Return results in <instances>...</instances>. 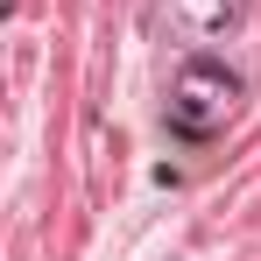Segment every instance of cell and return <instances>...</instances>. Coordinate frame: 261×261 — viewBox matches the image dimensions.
<instances>
[{"label":"cell","mask_w":261,"mask_h":261,"mask_svg":"<svg viewBox=\"0 0 261 261\" xmlns=\"http://www.w3.org/2000/svg\"><path fill=\"white\" fill-rule=\"evenodd\" d=\"M233 106H240V78L226 64H212V57H191L176 71V85H170V127L205 141V134H219L233 120Z\"/></svg>","instance_id":"6da1fadb"},{"label":"cell","mask_w":261,"mask_h":261,"mask_svg":"<svg viewBox=\"0 0 261 261\" xmlns=\"http://www.w3.org/2000/svg\"><path fill=\"white\" fill-rule=\"evenodd\" d=\"M155 7H163V21L184 43H212V36H226L247 14V0H155Z\"/></svg>","instance_id":"7a4b0ae2"}]
</instances>
